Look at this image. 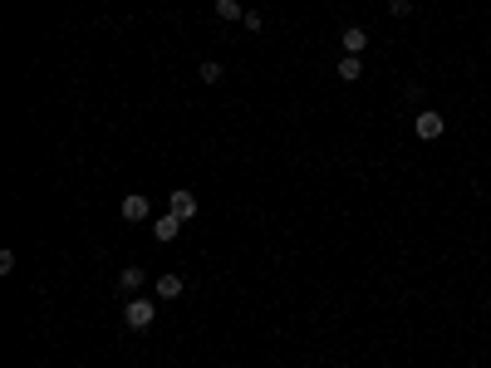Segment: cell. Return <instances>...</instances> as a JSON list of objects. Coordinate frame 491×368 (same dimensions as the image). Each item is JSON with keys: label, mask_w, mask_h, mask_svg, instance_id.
Here are the masks:
<instances>
[{"label": "cell", "mask_w": 491, "mask_h": 368, "mask_svg": "<svg viewBox=\"0 0 491 368\" xmlns=\"http://www.w3.org/2000/svg\"><path fill=\"white\" fill-rule=\"evenodd\" d=\"M393 15H398V20H408V15H413V0H393Z\"/></svg>", "instance_id": "14"}, {"label": "cell", "mask_w": 491, "mask_h": 368, "mask_svg": "<svg viewBox=\"0 0 491 368\" xmlns=\"http://www.w3.org/2000/svg\"><path fill=\"white\" fill-rule=\"evenodd\" d=\"M10 271H15V251L5 246V251H0V275H10Z\"/></svg>", "instance_id": "13"}, {"label": "cell", "mask_w": 491, "mask_h": 368, "mask_svg": "<svg viewBox=\"0 0 491 368\" xmlns=\"http://www.w3.org/2000/svg\"><path fill=\"white\" fill-rule=\"evenodd\" d=\"M413 133H418L422 143H437V138L447 133V118H442L437 108H418V118H413Z\"/></svg>", "instance_id": "2"}, {"label": "cell", "mask_w": 491, "mask_h": 368, "mask_svg": "<svg viewBox=\"0 0 491 368\" xmlns=\"http://www.w3.org/2000/svg\"><path fill=\"white\" fill-rule=\"evenodd\" d=\"M216 15H221V20L231 25V20H241L246 10H241V0H216Z\"/></svg>", "instance_id": "11"}, {"label": "cell", "mask_w": 491, "mask_h": 368, "mask_svg": "<svg viewBox=\"0 0 491 368\" xmlns=\"http://www.w3.org/2000/svg\"><path fill=\"white\" fill-rule=\"evenodd\" d=\"M339 79H344V84H359V79H364V59H359V54H344V59H339Z\"/></svg>", "instance_id": "7"}, {"label": "cell", "mask_w": 491, "mask_h": 368, "mask_svg": "<svg viewBox=\"0 0 491 368\" xmlns=\"http://www.w3.org/2000/svg\"><path fill=\"white\" fill-rule=\"evenodd\" d=\"M177 295H182V275H172V271L158 275V299H177Z\"/></svg>", "instance_id": "9"}, {"label": "cell", "mask_w": 491, "mask_h": 368, "mask_svg": "<svg viewBox=\"0 0 491 368\" xmlns=\"http://www.w3.org/2000/svg\"><path fill=\"white\" fill-rule=\"evenodd\" d=\"M241 25H246L251 35H261V30H266V15H261V10H246V15H241Z\"/></svg>", "instance_id": "12"}, {"label": "cell", "mask_w": 491, "mask_h": 368, "mask_svg": "<svg viewBox=\"0 0 491 368\" xmlns=\"http://www.w3.org/2000/svg\"><path fill=\"white\" fill-rule=\"evenodd\" d=\"M118 216L133 221V226H138V221H153V201H148L143 191H128V196L118 201Z\"/></svg>", "instance_id": "3"}, {"label": "cell", "mask_w": 491, "mask_h": 368, "mask_svg": "<svg viewBox=\"0 0 491 368\" xmlns=\"http://www.w3.org/2000/svg\"><path fill=\"white\" fill-rule=\"evenodd\" d=\"M153 319H158V304H153L148 295H133V299L123 304V324H128V329H153Z\"/></svg>", "instance_id": "1"}, {"label": "cell", "mask_w": 491, "mask_h": 368, "mask_svg": "<svg viewBox=\"0 0 491 368\" xmlns=\"http://www.w3.org/2000/svg\"><path fill=\"white\" fill-rule=\"evenodd\" d=\"M143 266H123V275H118V290H123V295H133V290H143Z\"/></svg>", "instance_id": "8"}, {"label": "cell", "mask_w": 491, "mask_h": 368, "mask_svg": "<svg viewBox=\"0 0 491 368\" xmlns=\"http://www.w3.org/2000/svg\"><path fill=\"white\" fill-rule=\"evenodd\" d=\"M167 211H172V216H182V221H192V216L201 211V206H196V196L187 191V186H177V191L167 196Z\"/></svg>", "instance_id": "4"}, {"label": "cell", "mask_w": 491, "mask_h": 368, "mask_svg": "<svg viewBox=\"0 0 491 368\" xmlns=\"http://www.w3.org/2000/svg\"><path fill=\"white\" fill-rule=\"evenodd\" d=\"M364 49H369V30L364 25H349L344 30V54H364Z\"/></svg>", "instance_id": "6"}, {"label": "cell", "mask_w": 491, "mask_h": 368, "mask_svg": "<svg viewBox=\"0 0 491 368\" xmlns=\"http://www.w3.org/2000/svg\"><path fill=\"white\" fill-rule=\"evenodd\" d=\"M196 74H201L206 84H221V79H226V64H216V59H201V64H196Z\"/></svg>", "instance_id": "10"}, {"label": "cell", "mask_w": 491, "mask_h": 368, "mask_svg": "<svg viewBox=\"0 0 491 368\" xmlns=\"http://www.w3.org/2000/svg\"><path fill=\"white\" fill-rule=\"evenodd\" d=\"M182 226H187V221H182V216H172V211H167V216H153V236H158V241H177V231H182Z\"/></svg>", "instance_id": "5"}]
</instances>
